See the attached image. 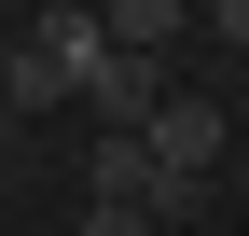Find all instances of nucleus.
<instances>
[{
	"instance_id": "nucleus-1",
	"label": "nucleus",
	"mask_w": 249,
	"mask_h": 236,
	"mask_svg": "<svg viewBox=\"0 0 249 236\" xmlns=\"http://www.w3.org/2000/svg\"><path fill=\"white\" fill-rule=\"evenodd\" d=\"M139 139H152V167H166V181H222V139H235V125H222V98H166Z\"/></svg>"
},
{
	"instance_id": "nucleus-2",
	"label": "nucleus",
	"mask_w": 249,
	"mask_h": 236,
	"mask_svg": "<svg viewBox=\"0 0 249 236\" xmlns=\"http://www.w3.org/2000/svg\"><path fill=\"white\" fill-rule=\"evenodd\" d=\"M166 56H97V83H83V111H97V139H139L152 111H166Z\"/></svg>"
},
{
	"instance_id": "nucleus-3",
	"label": "nucleus",
	"mask_w": 249,
	"mask_h": 236,
	"mask_svg": "<svg viewBox=\"0 0 249 236\" xmlns=\"http://www.w3.org/2000/svg\"><path fill=\"white\" fill-rule=\"evenodd\" d=\"M152 181H166L152 139H83V195H97V209H152Z\"/></svg>"
},
{
	"instance_id": "nucleus-4",
	"label": "nucleus",
	"mask_w": 249,
	"mask_h": 236,
	"mask_svg": "<svg viewBox=\"0 0 249 236\" xmlns=\"http://www.w3.org/2000/svg\"><path fill=\"white\" fill-rule=\"evenodd\" d=\"M97 28H111V56H166L194 28V0H97Z\"/></svg>"
},
{
	"instance_id": "nucleus-5",
	"label": "nucleus",
	"mask_w": 249,
	"mask_h": 236,
	"mask_svg": "<svg viewBox=\"0 0 249 236\" xmlns=\"http://www.w3.org/2000/svg\"><path fill=\"white\" fill-rule=\"evenodd\" d=\"M83 236H152L139 209H97V195H83Z\"/></svg>"
},
{
	"instance_id": "nucleus-6",
	"label": "nucleus",
	"mask_w": 249,
	"mask_h": 236,
	"mask_svg": "<svg viewBox=\"0 0 249 236\" xmlns=\"http://www.w3.org/2000/svg\"><path fill=\"white\" fill-rule=\"evenodd\" d=\"M194 28H222V42H249V0H208V14H194Z\"/></svg>"
},
{
	"instance_id": "nucleus-7",
	"label": "nucleus",
	"mask_w": 249,
	"mask_h": 236,
	"mask_svg": "<svg viewBox=\"0 0 249 236\" xmlns=\"http://www.w3.org/2000/svg\"><path fill=\"white\" fill-rule=\"evenodd\" d=\"M0 70H14V28H0Z\"/></svg>"
},
{
	"instance_id": "nucleus-8",
	"label": "nucleus",
	"mask_w": 249,
	"mask_h": 236,
	"mask_svg": "<svg viewBox=\"0 0 249 236\" xmlns=\"http://www.w3.org/2000/svg\"><path fill=\"white\" fill-rule=\"evenodd\" d=\"M0 153H14V111H0Z\"/></svg>"
}]
</instances>
